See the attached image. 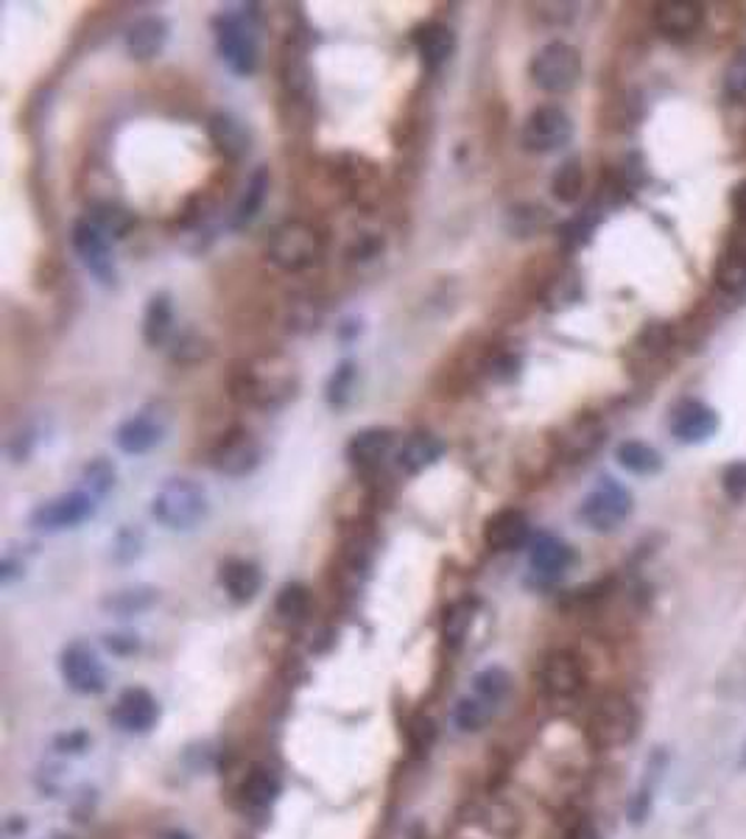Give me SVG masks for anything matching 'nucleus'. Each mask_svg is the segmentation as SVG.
<instances>
[{
	"label": "nucleus",
	"instance_id": "obj_19",
	"mask_svg": "<svg viewBox=\"0 0 746 839\" xmlns=\"http://www.w3.org/2000/svg\"><path fill=\"white\" fill-rule=\"evenodd\" d=\"M705 23V7L702 3H690V0H666L655 7V26L660 34L672 37V40H685V37L696 34Z\"/></svg>",
	"mask_w": 746,
	"mask_h": 839
},
{
	"label": "nucleus",
	"instance_id": "obj_45",
	"mask_svg": "<svg viewBox=\"0 0 746 839\" xmlns=\"http://www.w3.org/2000/svg\"><path fill=\"white\" fill-rule=\"evenodd\" d=\"M724 92L729 98H746V51H738L724 73Z\"/></svg>",
	"mask_w": 746,
	"mask_h": 839
},
{
	"label": "nucleus",
	"instance_id": "obj_37",
	"mask_svg": "<svg viewBox=\"0 0 746 839\" xmlns=\"http://www.w3.org/2000/svg\"><path fill=\"white\" fill-rule=\"evenodd\" d=\"M116 465H112L110 460H103V456L90 460L84 465V471H81V482H84L87 493H90L92 499H103V495L110 493V490L116 487Z\"/></svg>",
	"mask_w": 746,
	"mask_h": 839
},
{
	"label": "nucleus",
	"instance_id": "obj_9",
	"mask_svg": "<svg viewBox=\"0 0 746 839\" xmlns=\"http://www.w3.org/2000/svg\"><path fill=\"white\" fill-rule=\"evenodd\" d=\"M96 515V499L87 490H70V493L57 495L51 501H42L34 512H31V526L46 535H57V532L76 530L84 521Z\"/></svg>",
	"mask_w": 746,
	"mask_h": 839
},
{
	"label": "nucleus",
	"instance_id": "obj_50",
	"mask_svg": "<svg viewBox=\"0 0 746 839\" xmlns=\"http://www.w3.org/2000/svg\"><path fill=\"white\" fill-rule=\"evenodd\" d=\"M380 249H384V241H378V238H361V241L352 247V258L372 260V258H378Z\"/></svg>",
	"mask_w": 746,
	"mask_h": 839
},
{
	"label": "nucleus",
	"instance_id": "obj_24",
	"mask_svg": "<svg viewBox=\"0 0 746 839\" xmlns=\"http://www.w3.org/2000/svg\"><path fill=\"white\" fill-rule=\"evenodd\" d=\"M168 42V23L160 14H146V18L135 20L127 31V51L132 59L149 62L157 53L166 48Z\"/></svg>",
	"mask_w": 746,
	"mask_h": 839
},
{
	"label": "nucleus",
	"instance_id": "obj_10",
	"mask_svg": "<svg viewBox=\"0 0 746 839\" xmlns=\"http://www.w3.org/2000/svg\"><path fill=\"white\" fill-rule=\"evenodd\" d=\"M263 451L260 443L247 432V428H232L210 451V467L219 476L243 478L258 471Z\"/></svg>",
	"mask_w": 746,
	"mask_h": 839
},
{
	"label": "nucleus",
	"instance_id": "obj_2",
	"mask_svg": "<svg viewBox=\"0 0 746 839\" xmlns=\"http://www.w3.org/2000/svg\"><path fill=\"white\" fill-rule=\"evenodd\" d=\"M210 512V501L201 484L190 478H171L151 499V515L171 532L196 530Z\"/></svg>",
	"mask_w": 746,
	"mask_h": 839
},
{
	"label": "nucleus",
	"instance_id": "obj_40",
	"mask_svg": "<svg viewBox=\"0 0 746 839\" xmlns=\"http://www.w3.org/2000/svg\"><path fill=\"white\" fill-rule=\"evenodd\" d=\"M358 381V367L352 362H341L334 369L328 381V403L334 408H345L352 401V392H356Z\"/></svg>",
	"mask_w": 746,
	"mask_h": 839
},
{
	"label": "nucleus",
	"instance_id": "obj_25",
	"mask_svg": "<svg viewBox=\"0 0 746 839\" xmlns=\"http://www.w3.org/2000/svg\"><path fill=\"white\" fill-rule=\"evenodd\" d=\"M219 582L232 602L247 604L252 602L260 593V588H263V574H260L258 565L249 563V560H227V563L221 565Z\"/></svg>",
	"mask_w": 746,
	"mask_h": 839
},
{
	"label": "nucleus",
	"instance_id": "obj_14",
	"mask_svg": "<svg viewBox=\"0 0 746 839\" xmlns=\"http://www.w3.org/2000/svg\"><path fill=\"white\" fill-rule=\"evenodd\" d=\"M574 565V549L557 535H537L528 543V569L537 585L548 588L563 580Z\"/></svg>",
	"mask_w": 746,
	"mask_h": 839
},
{
	"label": "nucleus",
	"instance_id": "obj_42",
	"mask_svg": "<svg viewBox=\"0 0 746 839\" xmlns=\"http://www.w3.org/2000/svg\"><path fill=\"white\" fill-rule=\"evenodd\" d=\"M598 221H601V216H598V210H593V207H590V210H581L576 219L565 221L563 230H559V233H563L565 247H568V249L585 247V244L590 241L593 230L598 227Z\"/></svg>",
	"mask_w": 746,
	"mask_h": 839
},
{
	"label": "nucleus",
	"instance_id": "obj_51",
	"mask_svg": "<svg viewBox=\"0 0 746 839\" xmlns=\"http://www.w3.org/2000/svg\"><path fill=\"white\" fill-rule=\"evenodd\" d=\"M563 839H598V831H596V828H593V822L576 820L574 826H570L568 831H565Z\"/></svg>",
	"mask_w": 746,
	"mask_h": 839
},
{
	"label": "nucleus",
	"instance_id": "obj_18",
	"mask_svg": "<svg viewBox=\"0 0 746 839\" xmlns=\"http://www.w3.org/2000/svg\"><path fill=\"white\" fill-rule=\"evenodd\" d=\"M162 434H166V423H162L157 414L140 412L132 414L129 420H123L121 426L116 428V445L129 456L149 454L155 445H160Z\"/></svg>",
	"mask_w": 746,
	"mask_h": 839
},
{
	"label": "nucleus",
	"instance_id": "obj_28",
	"mask_svg": "<svg viewBox=\"0 0 746 839\" xmlns=\"http://www.w3.org/2000/svg\"><path fill=\"white\" fill-rule=\"evenodd\" d=\"M615 460L624 471L635 473V476H657L663 471V456L660 451L651 448L649 443H640V440H626L615 451Z\"/></svg>",
	"mask_w": 746,
	"mask_h": 839
},
{
	"label": "nucleus",
	"instance_id": "obj_22",
	"mask_svg": "<svg viewBox=\"0 0 746 839\" xmlns=\"http://www.w3.org/2000/svg\"><path fill=\"white\" fill-rule=\"evenodd\" d=\"M207 135H210V144L216 146V151H219L225 160L238 162L249 155L252 138H249L243 121H238L230 112H216V116H210V121H207Z\"/></svg>",
	"mask_w": 746,
	"mask_h": 839
},
{
	"label": "nucleus",
	"instance_id": "obj_39",
	"mask_svg": "<svg viewBox=\"0 0 746 839\" xmlns=\"http://www.w3.org/2000/svg\"><path fill=\"white\" fill-rule=\"evenodd\" d=\"M509 689H511V678L504 667H487L473 678V691L487 697V700L498 702V705L506 700V697H509Z\"/></svg>",
	"mask_w": 746,
	"mask_h": 839
},
{
	"label": "nucleus",
	"instance_id": "obj_3",
	"mask_svg": "<svg viewBox=\"0 0 746 839\" xmlns=\"http://www.w3.org/2000/svg\"><path fill=\"white\" fill-rule=\"evenodd\" d=\"M325 241L314 225L308 221H282L275 227L266 244V258L282 272H305L322 260Z\"/></svg>",
	"mask_w": 746,
	"mask_h": 839
},
{
	"label": "nucleus",
	"instance_id": "obj_30",
	"mask_svg": "<svg viewBox=\"0 0 746 839\" xmlns=\"http://www.w3.org/2000/svg\"><path fill=\"white\" fill-rule=\"evenodd\" d=\"M498 708H500L498 702H493V700H487V697L470 691V694H465L459 702H456L454 722L461 733H478V730L487 728L489 719L498 713Z\"/></svg>",
	"mask_w": 746,
	"mask_h": 839
},
{
	"label": "nucleus",
	"instance_id": "obj_6",
	"mask_svg": "<svg viewBox=\"0 0 746 839\" xmlns=\"http://www.w3.org/2000/svg\"><path fill=\"white\" fill-rule=\"evenodd\" d=\"M590 737L601 748H620L637 733V708L624 694H604L590 713Z\"/></svg>",
	"mask_w": 746,
	"mask_h": 839
},
{
	"label": "nucleus",
	"instance_id": "obj_34",
	"mask_svg": "<svg viewBox=\"0 0 746 839\" xmlns=\"http://www.w3.org/2000/svg\"><path fill=\"white\" fill-rule=\"evenodd\" d=\"M157 599H160V593L149 585L127 588V591H116L103 599V610H110V613H116V615H135V613H143V610L155 608Z\"/></svg>",
	"mask_w": 746,
	"mask_h": 839
},
{
	"label": "nucleus",
	"instance_id": "obj_20",
	"mask_svg": "<svg viewBox=\"0 0 746 839\" xmlns=\"http://www.w3.org/2000/svg\"><path fill=\"white\" fill-rule=\"evenodd\" d=\"M391 448H395V434L389 428H364L352 434L347 443V460L358 471H375L389 460Z\"/></svg>",
	"mask_w": 746,
	"mask_h": 839
},
{
	"label": "nucleus",
	"instance_id": "obj_41",
	"mask_svg": "<svg viewBox=\"0 0 746 839\" xmlns=\"http://www.w3.org/2000/svg\"><path fill=\"white\" fill-rule=\"evenodd\" d=\"M548 221H551V216H548L546 207L520 205V207H511L509 230L515 233V236L528 238V236H535V233H540Z\"/></svg>",
	"mask_w": 746,
	"mask_h": 839
},
{
	"label": "nucleus",
	"instance_id": "obj_38",
	"mask_svg": "<svg viewBox=\"0 0 746 839\" xmlns=\"http://www.w3.org/2000/svg\"><path fill=\"white\" fill-rule=\"evenodd\" d=\"M308 608H310V593L302 582H288V585L277 593L275 610L280 619L299 621L308 615Z\"/></svg>",
	"mask_w": 746,
	"mask_h": 839
},
{
	"label": "nucleus",
	"instance_id": "obj_4",
	"mask_svg": "<svg viewBox=\"0 0 746 839\" xmlns=\"http://www.w3.org/2000/svg\"><path fill=\"white\" fill-rule=\"evenodd\" d=\"M528 76L540 90L551 92V96H563L570 92L581 79V53L576 51L570 42L554 40L543 46L540 51L531 57L528 65Z\"/></svg>",
	"mask_w": 746,
	"mask_h": 839
},
{
	"label": "nucleus",
	"instance_id": "obj_47",
	"mask_svg": "<svg viewBox=\"0 0 746 839\" xmlns=\"http://www.w3.org/2000/svg\"><path fill=\"white\" fill-rule=\"evenodd\" d=\"M517 367H520V358L511 356V353H500V356H495L493 362L487 364L489 375L498 381H511L517 375Z\"/></svg>",
	"mask_w": 746,
	"mask_h": 839
},
{
	"label": "nucleus",
	"instance_id": "obj_49",
	"mask_svg": "<svg viewBox=\"0 0 746 839\" xmlns=\"http://www.w3.org/2000/svg\"><path fill=\"white\" fill-rule=\"evenodd\" d=\"M107 646L118 655H132V652H138L140 641L138 635H107Z\"/></svg>",
	"mask_w": 746,
	"mask_h": 839
},
{
	"label": "nucleus",
	"instance_id": "obj_36",
	"mask_svg": "<svg viewBox=\"0 0 746 839\" xmlns=\"http://www.w3.org/2000/svg\"><path fill=\"white\" fill-rule=\"evenodd\" d=\"M551 190L563 205H574L581 199V190H585V168L579 160H568L559 166V171L554 174Z\"/></svg>",
	"mask_w": 746,
	"mask_h": 839
},
{
	"label": "nucleus",
	"instance_id": "obj_7",
	"mask_svg": "<svg viewBox=\"0 0 746 839\" xmlns=\"http://www.w3.org/2000/svg\"><path fill=\"white\" fill-rule=\"evenodd\" d=\"M574 138V121L557 103H543L526 118L520 132L523 149L531 155H551L565 149Z\"/></svg>",
	"mask_w": 746,
	"mask_h": 839
},
{
	"label": "nucleus",
	"instance_id": "obj_35",
	"mask_svg": "<svg viewBox=\"0 0 746 839\" xmlns=\"http://www.w3.org/2000/svg\"><path fill=\"white\" fill-rule=\"evenodd\" d=\"M716 283L729 297H746V249H729L718 260Z\"/></svg>",
	"mask_w": 746,
	"mask_h": 839
},
{
	"label": "nucleus",
	"instance_id": "obj_23",
	"mask_svg": "<svg viewBox=\"0 0 746 839\" xmlns=\"http://www.w3.org/2000/svg\"><path fill=\"white\" fill-rule=\"evenodd\" d=\"M604 426L596 417H579L574 420L557 440V451L570 462H579L585 456L596 454L604 443Z\"/></svg>",
	"mask_w": 746,
	"mask_h": 839
},
{
	"label": "nucleus",
	"instance_id": "obj_13",
	"mask_svg": "<svg viewBox=\"0 0 746 839\" xmlns=\"http://www.w3.org/2000/svg\"><path fill=\"white\" fill-rule=\"evenodd\" d=\"M668 426H672V434L679 443L699 445L716 437L722 420H718L716 408H710L707 403L696 401V397H683L679 403H674Z\"/></svg>",
	"mask_w": 746,
	"mask_h": 839
},
{
	"label": "nucleus",
	"instance_id": "obj_16",
	"mask_svg": "<svg viewBox=\"0 0 746 839\" xmlns=\"http://www.w3.org/2000/svg\"><path fill=\"white\" fill-rule=\"evenodd\" d=\"M484 543L493 552H517V549L531 543V523H528L526 512L520 510H500L484 523Z\"/></svg>",
	"mask_w": 746,
	"mask_h": 839
},
{
	"label": "nucleus",
	"instance_id": "obj_27",
	"mask_svg": "<svg viewBox=\"0 0 746 839\" xmlns=\"http://www.w3.org/2000/svg\"><path fill=\"white\" fill-rule=\"evenodd\" d=\"M277 794H280V776L269 764L249 767V772L241 781L243 806L252 811H263L275 803Z\"/></svg>",
	"mask_w": 746,
	"mask_h": 839
},
{
	"label": "nucleus",
	"instance_id": "obj_43",
	"mask_svg": "<svg viewBox=\"0 0 746 839\" xmlns=\"http://www.w3.org/2000/svg\"><path fill=\"white\" fill-rule=\"evenodd\" d=\"M210 356V345H207L205 336L193 334V330H185L182 336L173 339V351L171 358L177 364H199Z\"/></svg>",
	"mask_w": 746,
	"mask_h": 839
},
{
	"label": "nucleus",
	"instance_id": "obj_48",
	"mask_svg": "<svg viewBox=\"0 0 746 839\" xmlns=\"http://www.w3.org/2000/svg\"><path fill=\"white\" fill-rule=\"evenodd\" d=\"M729 207H733V216L746 227V179H740L738 185L729 194Z\"/></svg>",
	"mask_w": 746,
	"mask_h": 839
},
{
	"label": "nucleus",
	"instance_id": "obj_33",
	"mask_svg": "<svg viewBox=\"0 0 746 839\" xmlns=\"http://www.w3.org/2000/svg\"><path fill=\"white\" fill-rule=\"evenodd\" d=\"M473 619H476V602H470V599H459V602H454L445 610L442 639L450 650L465 644L467 633H470L473 626Z\"/></svg>",
	"mask_w": 746,
	"mask_h": 839
},
{
	"label": "nucleus",
	"instance_id": "obj_32",
	"mask_svg": "<svg viewBox=\"0 0 746 839\" xmlns=\"http://www.w3.org/2000/svg\"><path fill=\"white\" fill-rule=\"evenodd\" d=\"M87 219H90L103 236L112 238H123L135 225H138L132 210L116 205V201H96V205L90 207V216H87Z\"/></svg>",
	"mask_w": 746,
	"mask_h": 839
},
{
	"label": "nucleus",
	"instance_id": "obj_12",
	"mask_svg": "<svg viewBox=\"0 0 746 839\" xmlns=\"http://www.w3.org/2000/svg\"><path fill=\"white\" fill-rule=\"evenodd\" d=\"M59 672H62V680L68 683V689L81 697H96L107 689V669L98 661L96 652L87 644H79V641L62 650Z\"/></svg>",
	"mask_w": 746,
	"mask_h": 839
},
{
	"label": "nucleus",
	"instance_id": "obj_31",
	"mask_svg": "<svg viewBox=\"0 0 746 839\" xmlns=\"http://www.w3.org/2000/svg\"><path fill=\"white\" fill-rule=\"evenodd\" d=\"M269 182H271L269 168H263V166L249 177L247 190H243L241 201H238V207H236V214H232V227H236V230L247 227L249 221H255V216L260 214V207H263L266 196H269Z\"/></svg>",
	"mask_w": 746,
	"mask_h": 839
},
{
	"label": "nucleus",
	"instance_id": "obj_11",
	"mask_svg": "<svg viewBox=\"0 0 746 839\" xmlns=\"http://www.w3.org/2000/svg\"><path fill=\"white\" fill-rule=\"evenodd\" d=\"M537 683L548 700H574L585 689V667L568 650H554L537 669Z\"/></svg>",
	"mask_w": 746,
	"mask_h": 839
},
{
	"label": "nucleus",
	"instance_id": "obj_1",
	"mask_svg": "<svg viewBox=\"0 0 746 839\" xmlns=\"http://www.w3.org/2000/svg\"><path fill=\"white\" fill-rule=\"evenodd\" d=\"M299 389L297 369L282 356H263L232 373L230 395L243 406L280 408L294 401Z\"/></svg>",
	"mask_w": 746,
	"mask_h": 839
},
{
	"label": "nucleus",
	"instance_id": "obj_52",
	"mask_svg": "<svg viewBox=\"0 0 746 839\" xmlns=\"http://www.w3.org/2000/svg\"><path fill=\"white\" fill-rule=\"evenodd\" d=\"M157 839H190V833L179 831V828H168V831H162Z\"/></svg>",
	"mask_w": 746,
	"mask_h": 839
},
{
	"label": "nucleus",
	"instance_id": "obj_26",
	"mask_svg": "<svg viewBox=\"0 0 746 839\" xmlns=\"http://www.w3.org/2000/svg\"><path fill=\"white\" fill-rule=\"evenodd\" d=\"M445 454V443L434 434H414L402 443V448L397 451V465L408 476H417V473L428 471L431 465H437Z\"/></svg>",
	"mask_w": 746,
	"mask_h": 839
},
{
	"label": "nucleus",
	"instance_id": "obj_17",
	"mask_svg": "<svg viewBox=\"0 0 746 839\" xmlns=\"http://www.w3.org/2000/svg\"><path fill=\"white\" fill-rule=\"evenodd\" d=\"M110 719L123 733H149L160 719V705L146 689H127L112 705Z\"/></svg>",
	"mask_w": 746,
	"mask_h": 839
},
{
	"label": "nucleus",
	"instance_id": "obj_29",
	"mask_svg": "<svg viewBox=\"0 0 746 839\" xmlns=\"http://www.w3.org/2000/svg\"><path fill=\"white\" fill-rule=\"evenodd\" d=\"M173 330V305L168 294H155L143 314V339L149 347L166 345Z\"/></svg>",
	"mask_w": 746,
	"mask_h": 839
},
{
	"label": "nucleus",
	"instance_id": "obj_46",
	"mask_svg": "<svg viewBox=\"0 0 746 839\" xmlns=\"http://www.w3.org/2000/svg\"><path fill=\"white\" fill-rule=\"evenodd\" d=\"M140 546H143V535L138 530H123L121 535L116 537V546H112V554H116L118 563H129L140 554Z\"/></svg>",
	"mask_w": 746,
	"mask_h": 839
},
{
	"label": "nucleus",
	"instance_id": "obj_15",
	"mask_svg": "<svg viewBox=\"0 0 746 839\" xmlns=\"http://www.w3.org/2000/svg\"><path fill=\"white\" fill-rule=\"evenodd\" d=\"M70 244H73L76 255L81 258V264L92 272L101 283H116V260H112V249L107 244V236L92 225L90 219L73 221V230H70Z\"/></svg>",
	"mask_w": 746,
	"mask_h": 839
},
{
	"label": "nucleus",
	"instance_id": "obj_5",
	"mask_svg": "<svg viewBox=\"0 0 746 839\" xmlns=\"http://www.w3.org/2000/svg\"><path fill=\"white\" fill-rule=\"evenodd\" d=\"M631 515V493L615 478H598L579 506V521L593 532H615Z\"/></svg>",
	"mask_w": 746,
	"mask_h": 839
},
{
	"label": "nucleus",
	"instance_id": "obj_44",
	"mask_svg": "<svg viewBox=\"0 0 746 839\" xmlns=\"http://www.w3.org/2000/svg\"><path fill=\"white\" fill-rule=\"evenodd\" d=\"M722 490L733 504H740L746 499V460L729 462L722 473Z\"/></svg>",
	"mask_w": 746,
	"mask_h": 839
},
{
	"label": "nucleus",
	"instance_id": "obj_8",
	"mask_svg": "<svg viewBox=\"0 0 746 839\" xmlns=\"http://www.w3.org/2000/svg\"><path fill=\"white\" fill-rule=\"evenodd\" d=\"M216 29V48L219 57L230 65L232 73L252 76L258 68V42H255L252 26L243 14H219L212 20Z\"/></svg>",
	"mask_w": 746,
	"mask_h": 839
},
{
	"label": "nucleus",
	"instance_id": "obj_21",
	"mask_svg": "<svg viewBox=\"0 0 746 839\" xmlns=\"http://www.w3.org/2000/svg\"><path fill=\"white\" fill-rule=\"evenodd\" d=\"M414 48H417L425 68L439 70L456 53V34L448 23L431 20V23H422L414 31Z\"/></svg>",
	"mask_w": 746,
	"mask_h": 839
}]
</instances>
